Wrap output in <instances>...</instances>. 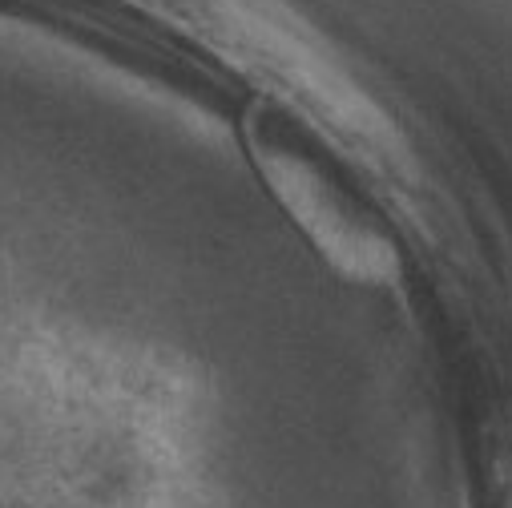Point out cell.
I'll return each instance as SVG.
<instances>
[{"label":"cell","mask_w":512,"mask_h":508,"mask_svg":"<svg viewBox=\"0 0 512 508\" xmlns=\"http://www.w3.org/2000/svg\"><path fill=\"white\" fill-rule=\"evenodd\" d=\"M263 158H267V174L279 186V194L291 202V210L339 254L343 263H351L355 271H379L388 267V242H383L379 226L363 214L359 198L347 194V186H339L323 162L299 142L295 130H271L263 142Z\"/></svg>","instance_id":"obj_1"}]
</instances>
